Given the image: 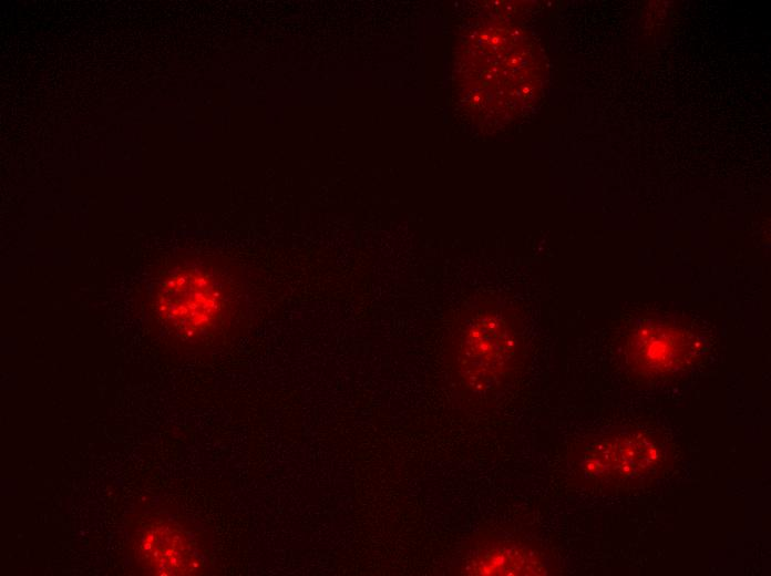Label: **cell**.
<instances>
[{
  "label": "cell",
  "mask_w": 771,
  "mask_h": 576,
  "mask_svg": "<svg viewBox=\"0 0 771 576\" xmlns=\"http://www.w3.org/2000/svg\"><path fill=\"white\" fill-rule=\"evenodd\" d=\"M162 315L182 332L193 335L209 327L220 312L222 296L214 280L199 270H181L161 288Z\"/></svg>",
  "instance_id": "1"
},
{
  "label": "cell",
  "mask_w": 771,
  "mask_h": 576,
  "mask_svg": "<svg viewBox=\"0 0 771 576\" xmlns=\"http://www.w3.org/2000/svg\"><path fill=\"white\" fill-rule=\"evenodd\" d=\"M545 562L528 545L487 536L474 541L454 568L460 575H542Z\"/></svg>",
  "instance_id": "2"
},
{
  "label": "cell",
  "mask_w": 771,
  "mask_h": 576,
  "mask_svg": "<svg viewBox=\"0 0 771 576\" xmlns=\"http://www.w3.org/2000/svg\"><path fill=\"white\" fill-rule=\"evenodd\" d=\"M138 555L156 575L191 574L198 564L188 539L168 524H155L142 533Z\"/></svg>",
  "instance_id": "3"
},
{
  "label": "cell",
  "mask_w": 771,
  "mask_h": 576,
  "mask_svg": "<svg viewBox=\"0 0 771 576\" xmlns=\"http://www.w3.org/2000/svg\"><path fill=\"white\" fill-rule=\"evenodd\" d=\"M671 338L666 332H658L651 341H645V346L639 350L642 352L644 361L648 367L667 369L678 359L677 341H670Z\"/></svg>",
  "instance_id": "4"
}]
</instances>
